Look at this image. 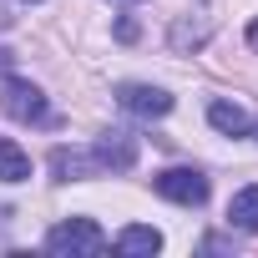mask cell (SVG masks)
Returning <instances> with one entry per match:
<instances>
[{
	"mask_svg": "<svg viewBox=\"0 0 258 258\" xmlns=\"http://www.w3.org/2000/svg\"><path fill=\"white\" fill-rule=\"evenodd\" d=\"M26 177H31V157L11 137H0V182H26Z\"/></svg>",
	"mask_w": 258,
	"mask_h": 258,
	"instance_id": "cell-10",
	"label": "cell"
},
{
	"mask_svg": "<svg viewBox=\"0 0 258 258\" xmlns=\"http://www.w3.org/2000/svg\"><path fill=\"white\" fill-rule=\"evenodd\" d=\"M31 6H36V0H31Z\"/></svg>",
	"mask_w": 258,
	"mask_h": 258,
	"instance_id": "cell-15",
	"label": "cell"
},
{
	"mask_svg": "<svg viewBox=\"0 0 258 258\" xmlns=\"http://www.w3.org/2000/svg\"><path fill=\"white\" fill-rule=\"evenodd\" d=\"M0 111H6L11 121H26V126H51V121H56L51 101H46L31 81H21V76H11L6 86H0Z\"/></svg>",
	"mask_w": 258,
	"mask_h": 258,
	"instance_id": "cell-2",
	"label": "cell"
},
{
	"mask_svg": "<svg viewBox=\"0 0 258 258\" xmlns=\"http://www.w3.org/2000/svg\"><path fill=\"white\" fill-rule=\"evenodd\" d=\"M101 157L96 147H56L51 152V177L56 182H86V177H101Z\"/></svg>",
	"mask_w": 258,
	"mask_h": 258,
	"instance_id": "cell-4",
	"label": "cell"
},
{
	"mask_svg": "<svg viewBox=\"0 0 258 258\" xmlns=\"http://www.w3.org/2000/svg\"><path fill=\"white\" fill-rule=\"evenodd\" d=\"M208 121L218 126V132H228V137H248V132H253V116H248L238 101H213V106H208Z\"/></svg>",
	"mask_w": 258,
	"mask_h": 258,
	"instance_id": "cell-8",
	"label": "cell"
},
{
	"mask_svg": "<svg viewBox=\"0 0 258 258\" xmlns=\"http://www.w3.org/2000/svg\"><path fill=\"white\" fill-rule=\"evenodd\" d=\"M157 248H162V233L147 228V223H132V228L116 233V253H126V258H147V253H157Z\"/></svg>",
	"mask_w": 258,
	"mask_h": 258,
	"instance_id": "cell-7",
	"label": "cell"
},
{
	"mask_svg": "<svg viewBox=\"0 0 258 258\" xmlns=\"http://www.w3.org/2000/svg\"><path fill=\"white\" fill-rule=\"evenodd\" d=\"M228 223H233L238 233H258V187L233 192V203H228Z\"/></svg>",
	"mask_w": 258,
	"mask_h": 258,
	"instance_id": "cell-9",
	"label": "cell"
},
{
	"mask_svg": "<svg viewBox=\"0 0 258 258\" xmlns=\"http://www.w3.org/2000/svg\"><path fill=\"white\" fill-rule=\"evenodd\" d=\"M152 187H157V198H167L177 208H203L208 203V177L198 167H167V172L152 177Z\"/></svg>",
	"mask_w": 258,
	"mask_h": 258,
	"instance_id": "cell-3",
	"label": "cell"
},
{
	"mask_svg": "<svg viewBox=\"0 0 258 258\" xmlns=\"http://www.w3.org/2000/svg\"><path fill=\"white\" fill-rule=\"evenodd\" d=\"M248 46H253V51H258V21H253V26H248Z\"/></svg>",
	"mask_w": 258,
	"mask_h": 258,
	"instance_id": "cell-12",
	"label": "cell"
},
{
	"mask_svg": "<svg viewBox=\"0 0 258 258\" xmlns=\"http://www.w3.org/2000/svg\"><path fill=\"white\" fill-rule=\"evenodd\" d=\"M0 26H11V11H6V0H0Z\"/></svg>",
	"mask_w": 258,
	"mask_h": 258,
	"instance_id": "cell-14",
	"label": "cell"
},
{
	"mask_svg": "<svg viewBox=\"0 0 258 258\" xmlns=\"http://www.w3.org/2000/svg\"><path fill=\"white\" fill-rule=\"evenodd\" d=\"M116 106H121V111H132V116H167V111H172V96L157 91V86H137V81H126V86H116Z\"/></svg>",
	"mask_w": 258,
	"mask_h": 258,
	"instance_id": "cell-5",
	"label": "cell"
},
{
	"mask_svg": "<svg viewBox=\"0 0 258 258\" xmlns=\"http://www.w3.org/2000/svg\"><path fill=\"white\" fill-rule=\"evenodd\" d=\"M96 157H101V167H111V172H132L137 142L126 137V132H106V137H96Z\"/></svg>",
	"mask_w": 258,
	"mask_h": 258,
	"instance_id": "cell-6",
	"label": "cell"
},
{
	"mask_svg": "<svg viewBox=\"0 0 258 258\" xmlns=\"http://www.w3.org/2000/svg\"><path fill=\"white\" fill-rule=\"evenodd\" d=\"M116 36L121 41H137V21H116Z\"/></svg>",
	"mask_w": 258,
	"mask_h": 258,
	"instance_id": "cell-11",
	"label": "cell"
},
{
	"mask_svg": "<svg viewBox=\"0 0 258 258\" xmlns=\"http://www.w3.org/2000/svg\"><path fill=\"white\" fill-rule=\"evenodd\" d=\"M11 61H16V56H11V51H0V71H11Z\"/></svg>",
	"mask_w": 258,
	"mask_h": 258,
	"instance_id": "cell-13",
	"label": "cell"
},
{
	"mask_svg": "<svg viewBox=\"0 0 258 258\" xmlns=\"http://www.w3.org/2000/svg\"><path fill=\"white\" fill-rule=\"evenodd\" d=\"M46 248H51L56 258H96V253L106 248V233H101L91 218H66V223H56V228L46 233Z\"/></svg>",
	"mask_w": 258,
	"mask_h": 258,
	"instance_id": "cell-1",
	"label": "cell"
}]
</instances>
